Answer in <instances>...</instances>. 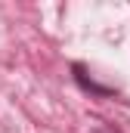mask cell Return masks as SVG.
Segmentation results:
<instances>
[{
  "label": "cell",
  "mask_w": 130,
  "mask_h": 133,
  "mask_svg": "<svg viewBox=\"0 0 130 133\" xmlns=\"http://www.w3.org/2000/svg\"><path fill=\"white\" fill-rule=\"evenodd\" d=\"M71 71H74V81L87 90V93H93V96H112L115 90L112 87H102V84H96L93 77H87V71H84V65H71Z\"/></svg>",
  "instance_id": "obj_1"
},
{
  "label": "cell",
  "mask_w": 130,
  "mask_h": 133,
  "mask_svg": "<svg viewBox=\"0 0 130 133\" xmlns=\"http://www.w3.org/2000/svg\"><path fill=\"white\" fill-rule=\"evenodd\" d=\"M99 133H118V130H112V127H102V130H99Z\"/></svg>",
  "instance_id": "obj_2"
}]
</instances>
